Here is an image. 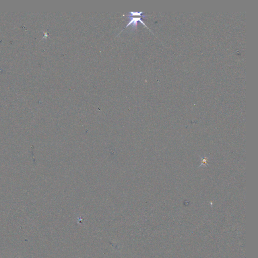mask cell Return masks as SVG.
Listing matches in <instances>:
<instances>
[{
  "mask_svg": "<svg viewBox=\"0 0 258 258\" xmlns=\"http://www.w3.org/2000/svg\"><path fill=\"white\" fill-rule=\"evenodd\" d=\"M143 13V12H130L127 16H140Z\"/></svg>",
  "mask_w": 258,
  "mask_h": 258,
  "instance_id": "2",
  "label": "cell"
},
{
  "mask_svg": "<svg viewBox=\"0 0 258 258\" xmlns=\"http://www.w3.org/2000/svg\"><path fill=\"white\" fill-rule=\"evenodd\" d=\"M127 17L130 19V22L128 23V24H127V25L126 26L124 29H125L126 27H128L129 25H132V27L134 28V29L136 28L137 27L138 21L140 22L141 23L143 24V25H144L146 26V27L148 28L147 26L145 25V23H144L143 20H142L140 17H137V18H136V17H133H133H130V16H127Z\"/></svg>",
  "mask_w": 258,
  "mask_h": 258,
  "instance_id": "1",
  "label": "cell"
}]
</instances>
